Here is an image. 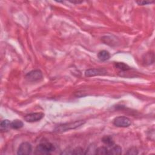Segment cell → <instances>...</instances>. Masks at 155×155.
Returning <instances> with one entry per match:
<instances>
[{"label": "cell", "mask_w": 155, "mask_h": 155, "mask_svg": "<svg viewBox=\"0 0 155 155\" xmlns=\"http://www.w3.org/2000/svg\"><path fill=\"white\" fill-rule=\"evenodd\" d=\"M32 145L28 142H23L19 145L17 154L19 155H27L32 152Z\"/></svg>", "instance_id": "cell-6"}, {"label": "cell", "mask_w": 155, "mask_h": 155, "mask_svg": "<svg viewBox=\"0 0 155 155\" xmlns=\"http://www.w3.org/2000/svg\"><path fill=\"white\" fill-rule=\"evenodd\" d=\"M24 124L21 120L16 119L11 122V128L13 129H19L23 127Z\"/></svg>", "instance_id": "cell-11"}, {"label": "cell", "mask_w": 155, "mask_h": 155, "mask_svg": "<svg viewBox=\"0 0 155 155\" xmlns=\"http://www.w3.org/2000/svg\"><path fill=\"white\" fill-rule=\"evenodd\" d=\"M0 126H1V130H7L10 128H11V122L9 120H3L1 122L0 124Z\"/></svg>", "instance_id": "cell-13"}, {"label": "cell", "mask_w": 155, "mask_h": 155, "mask_svg": "<svg viewBox=\"0 0 155 155\" xmlns=\"http://www.w3.org/2000/svg\"><path fill=\"white\" fill-rule=\"evenodd\" d=\"M70 3H76V4H79L82 3V1H70Z\"/></svg>", "instance_id": "cell-18"}, {"label": "cell", "mask_w": 155, "mask_h": 155, "mask_svg": "<svg viewBox=\"0 0 155 155\" xmlns=\"http://www.w3.org/2000/svg\"><path fill=\"white\" fill-rule=\"evenodd\" d=\"M109 150L105 147H100L98 148H96L95 150V154H99V155H103V154H108Z\"/></svg>", "instance_id": "cell-14"}, {"label": "cell", "mask_w": 155, "mask_h": 155, "mask_svg": "<svg viewBox=\"0 0 155 155\" xmlns=\"http://www.w3.org/2000/svg\"><path fill=\"white\" fill-rule=\"evenodd\" d=\"M113 124L118 127H128L131 125V120L125 116H118L114 119Z\"/></svg>", "instance_id": "cell-3"}, {"label": "cell", "mask_w": 155, "mask_h": 155, "mask_svg": "<svg viewBox=\"0 0 155 155\" xmlns=\"http://www.w3.org/2000/svg\"><path fill=\"white\" fill-rule=\"evenodd\" d=\"M115 66L116 68L122 71H127L130 70V67L124 62H116Z\"/></svg>", "instance_id": "cell-12"}, {"label": "cell", "mask_w": 155, "mask_h": 155, "mask_svg": "<svg viewBox=\"0 0 155 155\" xmlns=\"http://www.w3.org/2000/svg\"><path fill=\"white\" fill-rule=\"evenodd\" d=\"M85 121L82 120L75 121L74 122H71L69 123L62 124L61 125H58L55 129V132L57 133H62L66 132V131L70 130H74L79 127L80 126L83 125L85 124Z\"/></svg>", "instance_id": "cell-1"}, {"label": "cell", "mask_w": 155, "mask_h": 155, "mask_svg": "<svg viewBox=\"0 0 155 155\" xmlns=\"http://www.w3.org/2000/svg\"><path fill=\"white\" fill-rule=\"evenodd\" d=\"M44 116V114L42 113H33L26 115L24 119L28 123H34L41 120Z\"/></svg>", "instance_id": "cell-5"}, {"label": "cell", "mask_w": 155, "mask_h": 155, "mask_svg": "<svg viewBox=\"0 0 155 155\" xmlns=\"http://www.w3.org/2000/svg\"><path fill=\"white\" fill-rule=\"evenodd\" d=\"M55 150L54 145L50 143H42L38 145L36 148L35 154L38 155L50 154Z\"/></svg>", "instance_id": "cell-2"}, {"label": "cell", "mask_w": 155, "mask_h": 155, "mask_svg": "<svg viewBox=\"0 0 155 155\" xmlns=\"http://www.w3.org/2000/svg\"><path fill=\"white\" fill-rule=\"evenodd\" d=\"M127 154H138V152L137 149L135 147H132L128 150Z\"/></svg>", "instance_id": "cell-16"}, {"label": "cell", "mask_w": 155, "mask_h": 155, "mask_svg": "<svg viewBox=\"0 0 155 155\" xmlns=\"http://www.w3.org/2000/svg\"><path fill=\"white\" fill-rule=\"evenodd\" d=\"M72 154H85L84 152V150L82 149L81 147H78L75 149H74L72 151Z\"/></svg>", "instance_id": "cell-15"}, {"label": "cell", "mask_w": 155, "mask_h": 155, "mask_svg": "<svg viewBox=\"0 0 155 155\" xmlns=\"http://www.w3.org/2000/svg\"><path fill=\"white\" fill-rule=\"evenodd\" d=\"M98 57L99 60L102 61H105L109 60V58H110V55L109 52L106 50H102L98 53Z\"/></svg>", "instance_id": "cell-8"}, {"label": "cell", "mask_w": 155, "mask_h": 155, "mask_svg": "<svg viewBox=\"0 0 155 155\" xmlns=\"http://www.w3.org/2000/svg\"><path fill=\"white\" fill-rule=\"evenodd\" d=\"M106 70L104 69H91L87 70L85 72V75L87 77L104 75L106 74Z\"/></svg>", "instance_id": "cell-7"}, {"label": "cell", "mask_w": 155, "mask_h": 155, "mask_svg": "<svg viewBox=\"0 0 155 155\" xmlns=\"http://www.w3.org/2000/svg\"><path fill=\"white\" fill-rule=\"evenodd\" d=\"M122 153V148H121L119 145H113L112 147V148L109 150L108 154H113V155H117V154H121Z\"/></svg>", "instance_id": "cell-9"}, {"label": "cell", "mask_w": 155, "mask_h": 155, "mask_svg": "<svg viewBox=\"0 0 155 155\" xmlns=\"http://www.w3.org/2000/svg\"><path fill=\"white\" fill-rule=\"evenodd\" d=\"M26 78L30 82H36L40 81L42 78V72L39 70H32L26 75Z\"/></svg>", "instance_id": "cell-4"}, {"label": "cell", "mask_w": 155, "mask_h": 155, "mask_svg": "<svg viewBox=\"0 0 155 155\" xmlns=\"http://www.w3.org/2000/svg\"><path fill=\"white\" fill-rule=\"evenodd\" d=\"M154 1H137L136 3L138 5H140V6H144V5H147L148 4L153 3Z\"/></svg>", "instance_id": "cell-17"}, {"label": "cell", "mask_w": 155, "mask_h": 155, "mask_svg": "<svg viewBox=\"0 0 155 155\" xmlns=\"http://www.w3.org/2000/svg\"><path fill=\"white\" fill-rule=\"evenodd\" d=\"M102 141H103L105 144L107 145L109 147H113L115 145V142L113 140L110 136H105L102 138Z\"/></svg>", "instance_id": "cell-10"}]
</instances>
